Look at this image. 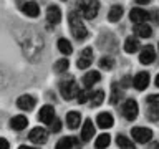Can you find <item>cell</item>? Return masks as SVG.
Masks as SVG:
<instances>
[{
    "label": "cell",
    "mask_w": 159,
    "mask_h": 149,
    "mask_svg": "<svg viewBox=\"0 0 159 149\" xmlns=\"http://www.w3.org/2000/svg\"><path fill=\"white\" fill-rule=\"evenodd\" d=\"M76 8H78L76 13L80 15V17H84V18L91 20L98 15L99 0H78Z\"/></svg>",
    "instance_id": "obj_1"
},
{
    "label": "cell",
    "mask_w": 159,
    "mask_h": 149,
    "mask_svg": "<svg viewBox=\"0 0 159 149\" xmlns=\"http://www.w3.org/2000/svg\"><path fill=\"white\" fill-rule=\"evenodd\" d=\"M68 22H70V28H71L73 37L76 38V40H84V38L88 37V30H86V27L83 25L81 17H80L76 12H71V13H70Z\"/></svg>",
    "instance_id": "obj_2"
},
{
    "label": "cell",
    "mask_w": 159,
    "mask_h": 149,
    "mask_svg": "<svg viewBox=\"0 0 159 149\" xmlns=\"http://www.w3.org/2000/svg\"><path fill=\"white\" fill-rule=\"evenodd\" d=\"M60 93H61V96L65 99H73L78 96L80 93V88L75 79H65V81H61V84H60Z\"/></svg>",
    "instance_id": "obj_3"
},
{
    "label": "cell",
    "mask_w": 159,
    "mask_h": 149,
    "mask_svg": "<svg viewBox=\"0 0 159 149\" xmlns=\"http://www.w3.org/2000/svg\"><path fill=\"white\" fill-rule=\"evenodd\" d=\"M123 116L128 119V121H134L139 113V108H138V103L136 99H126V103L123 104Z\"/></svg>",
    "instance_id": "obj_4"
},
{
    "label": "cell",
    "mask_w": 159,
    "mask_h": 149,
    "mask_svg": "<svg viewBox=\"0 0 159 149\" xmlns=\"http://www.w3.org/2000/svg\"><path fill=\"white\" fill-rule=\"evenodd\" d=\"M131 134L134 138L136 142H149L152 138V131L148 128H143V126H138V128H133L131 129Z\"/></svg>",
    "instance_id": "obj_5"
},
{
    "label": "cell",
    "mask_w": 159,
    "mask_h": 149,
    "mask_svg": "<svg viewBox=\"0 0 159 149\" xmlns=\"http://www.w3.org/2000/svg\"><path fill=\"white\" fill-rule=\"evenodd\" d=\"M154 60H156V50H154V47H151V45L143 47L141 53H139V61L143 65H149V63H152Z\"/></svg>",
    "instance_id": "obj_6"
},
{
    "label": "cell",
    "mask_w": 159,
    "mask_h": 149,
    "mask_svg": "<svg viewBox=\"0 0 159 149\" xmlns=\"http://www.w3.org/2000/svg\"><path fill=\"white\" fill-rule=\"evenodd\" d=\"M91 63H93V50L91 48H84L81 55H80V58H78V68L80 70H86L88 66H91Z\"/></svg>",
    "instance_id": "obj_7"
},
{
    "label": "cell",
    "mask_w": 159,
    "mask_h": 149,
    "mask_svg": "<svg viewBox=\"0 0 159 149\" xmlns=\"http://www.w3.org/2000/svg\"><path fill=\"white\" fill-rule=\"evenodd\" d=\"M28 138L33 144H43V142H47V139H48V133L45 131L43 128H33L32 131H30Z\"/></svg>",
    "instance_id": "obj_8"
},
{
    "label": "cell",
    "mask_w": 159,
    "mask_h": 149,
    "mask_svg": "<svg viewBox=\"0 0 159 149\" xmlns=\"http://www.w3.org/2000/svg\"><path fill=\"white\" fill-rule=\"evenodd\" d=\"M133 84H134V88H136V89H139V91L146 89L148 84H149V73H148V71L138 73L136 76L133 78Z\"/></svg>",
    "instance_id": "obj_9"
},
{
    "label": "cell",
    "mask_w": 159,
    "mask_h": 149,
    "mask_svg": "<svg viewBox=\"0 0 159 149\" xmlns=\"http://www.w3.org/2000/svg\"><path fill=\"white\" fill-rule=\"evenodd\" d=\"M35 103H37V99L30 96V94H23V96H20L17 99V106L20 109H23V111H32L35 108Z\"/></svg>",
    "instance_id": "obj_10"
},
{
    "label": "cell",
    "mask_w": 159,
    "mask_h": 149,
    "mask_svg": "<svg viewBox=\"0 0 159 149\" xmlns=\"http://www.w3.org/2000/svg\"><path fill=\"white\" fill-rule=\"evenodd\" d=\"M38 119L45 124H50L55 119V108L50 106V104H47V106H43L42 109H40L38 113Z\"/></svg>",
    "instance_id": "obj_11"
},
{
    "label": "cell",
    "mask_w": 159,
    "mask_h": 149,
    "mask_svg": "<svg viewBox=\"0 0 159 149\" xmlns=\"http://www.w3.org/2000/svg\"><path fill=\"white\" fill-rule=\"evenodd\" d=\"M22 12L27 15V17H32V18H37L38 13H40V7L37 2H33V0H28V2H25L22 5Z\"/></svg>",
    "instance_id": "obj_12"
},
{
    "label": "cell",
    "mask_w": 159,
    "mask_h": 149,
    "mask_svg": "<svg viewBox=\"0 0 159 149\" xmlns=\"http://www.w3.org/2000/svg\"><path fill=\"white\" fill-rule=\"evenodd\" d=\"M129 18H131V22L134 23H146V20L149 18V12H146V10L143 8H133L131 13H129Z\"/></svg>",
    "instance_id": "obj_13"
},
{
    "label": "cell",
    "mask_w": 159,
    "mask_h": 149,
    "mask_svg": "<svg viewBox=\"0 0 159 149\" xmlns=\"http://www.w3.org/2000/svg\"><path fill=\"white\" fill-rule=\"evenodd\" d=\"M47 20H48V23H52V25L60 23V20H61V10H60L57 5H50L48 10H47Z\"/></svg>",
    "instance_id": "obj_14"
},
{
    "label": "cell",
    "mask_w": 159,
    "mask_h": 149,
    "mask_svg": "<svg viewBox=\"0 0 159 149\" xmlns=\"http://www.w3.org/2000/svg\"><path fill=\"white\" fill-rule=\"evenodd\" d=\"M10 126H12V129H15V131H22V129H25L28 126V119L25 118L23 114H18V116H13L10 119Z\"/></svg>",
    "instance_id": "obj_15"
},
{
    "label": "cell",
    "mask_w": 159,
    "mask_h": 149,
    "mask_svg": "<svg viewBox=\"0 0 159 149\" xmlns=\"http://www.w3.org/2000/svg\"><path fill=\"white\" fill-rule=\"evenodd\" d=\"M75 147H78V139L73 136H66V138L60 139L55 149H75Z\"/></svg>",
    "instance_id": "obj_16"
},
{
    "label": "cell",
    "mask_w": 159,
    "mask_h": 149,
    "mask_svg": "<svg viewBox=\"0 0 159 149\" xmlns=\"http://www.w3.org/2000/svg\"><path fill=\"white\" fill-rule=\"evenodd\" d=\"M96 119H98V126L101 129H108L114 124V119H113L111 113H101V114H98Z\"/></svg>",
    "instance_id": "obj_17"
},
{
    "label": "cell",
    "mask_w": 159,
    "mask_h": 149,
    "mask_svg": "<svg viewBox=\"0 0 159 149\" xmlns=\"http://www.w3.org/2000/svg\"><path fill=\"white\" fill-rule=\"evenodd\" d=\"M99 79H101V74H99V71H88L86 74H84V78H83V86L84 88H91L94 83H98Z\"/></svg>",
    "instance_id": "obj_18"
},
{
    "label": "cell",
    "mask_w": 159,
    "mask_h": 149,
    "mask_svg": "<svg viewBox=\"0 0 159 149\" xmlns=\"http://www.w3.org/2000/svg\"><path fill=\"white\" fill-rule=\"evenodd\" d=\"M94 136V126L91 123V119H86L83 123V129H81V139L83 141H89Z\"/></svg>",
    "instance_id": "obj_19"
},
{
    "label": "cell",
    "mask_w": 159,
    "mask_h": 149,
    "mask_svg": "<svg viewBox=\"0 0 159 149\" xmlns=\"http://www.w3.org/2000/svg\"><path fill=\"white\" fill-rule=\"evenodd\" d=\"M80 123H81V116H80L78 111H70L66 114V126L70 129H76L80 126Z\"/></svg>",
    "instance_id": "obj_20"
},
{
    "label": "cell",
    "mask_w": 159,
    "mask_h": 149,
    "mask_svg": "<svg viewBox=\"0 0 159 149\" xmlns=\"http://www.w3.org/2000/svg\"><path fill=\"white\" fill-rule=\"evenodd\" d=\"M134 33L141 38H149L152 35V28L149 27L148 23H138L136 27H134Z\"/></svg>",
    "instance_id": "obj_21"
},
{
    "label": "cell",
    "mask_w": 159,
    "mask_h": 149,
    "mask_svg": "<svg viewBox=\"0 0 159 149\" xmlns=\"http://www.w3.org/2000/svg\"><path fill=\"white\" fill-rule=\"evenodd\" d=\"M121 17H123V7L121 5H114V7L109 8V13H108L109 22H118Z\"/></svg>",
    "instance_id": "obj_22"
},
{
    "label": "cell",
    "mask_w": 159,
    "mask_h": 149,
    "mask_svg": "<svg viewBox=\"0 0 159 149\" xmlns=\"http://www.w3.org/2000/svg\"><path fill=\"white\" fill-rule=\"evenodd\" d=\"M139 48V42L134 37H128L126 42H124V50L126 53H136V50Z\"/></svg>",
    "instance_id": "obj_23"
},
{
    "label": "cell",
    "mask_w": 159,
    "mask_h": 149,
    "mask_svg": "<svg viewBox=\"0 0 159 149\" xmlns=\"http://www.w3.org/2000/svg\"><path fill=\"white\" fill-rule=\"evenodd\" d=\"M109 142H111V138H109V134L103 133L99 134V136L96 138V142H94V146H96V149H104L109 146Z\"/></svg>",
    "instance_id": "obj_24"
},
{
    "label": "cell",
    "mask_w": 159,
    "mask_h": 149,
    "mask_svg": "<svg viewBox=\"0 0 159 149\" xmlns=\"http://www.w3.org/2000/svg\"><path fill=\"white\" fill-rule=\"evenodd\" d=\"M116 142H118L119 149H136L134 142H133V141H129L126 136H123V134H119V136L116 138Z\"/></svg>",
    "instance_id": "obj_25"
},
{
    "label": "cell",
    "mask_w": 159,
    "mask_h": 149,
    "mask_svg": "<svg viewBox=\"0 0 159 149\" xmlns=\"http://www.w3.org/2000/svg\"><path fill=\"white\" fill-rule=\"evenodd\" d=\"M58 50H60L63 55H71L73 47H71V43H70V40L60 38V40H58Z\"/></svg>",
    "instance_id": "obj_26"
},
{
    "label": "cell",
    "mask_w": 159,
    "mask_h": 149,
    "mask_svg": "<svg viewBox=\"0 0 159 149\" xmlns=\"http://www.w3.org/2000/svg\"><path fill=\"white\" fill-rule=\"evenodd\" d=\"M89 99H91V106H99L104 99V91H101V89L99 91H91Z\"/></svg>",
    "instance_id": "obj_27"
},
{
    "label": "cell",
    "mask_w": 159,
    "mask_h": 149,
    "mask_svg": "<svg viewBox=\"0 0 159 149\" xmlns=\"http://www.w3.org/2000/svg\"><path fill=\"white\" fill-rule=\"evenodd\" d=\"M148 118L151 119V121H157L159 119V106H156V104H149L148 106Z\"/></svg>",
    "instance_id": "obj_28"
},
{
    "label": "cell",
    "mask_w": 159,
    "mask_h": 149,
    "mask_svg": "<svg viewBox=\"0 0 159 149\" xmlns=\"http://www.w3.org/2000/svg\"><path fill=\"white\" fill-rule=\"evenodd\" d=\"M70 66V63H68V60L66 58H63V60H58L57 63H55V71H58V73H63V71H66Z\"/></svg>",
    "instance_id": "obj_29"
},
{
    "label": "cell",
    "mask_w": 159,
    "mask_h": 149,
    "mask_svg": "<svg viewBox=\"0 0 159 149\" xmlns=\"http://www.w3.org/2000/svg\"><path fill=\"white\" fill-rule=\"evenodd\" d=\"M121 89H119V86L116 83H113V94H111V98H109V101H111L113 104H116L119 101V98H121Z\"/></svg>",
    "instance_id": "obj_30"
},
{
    "label": "cell",
    "mask_w": 159,
    "mask_h": 149,
    "mask_svg": "<svg viewBox=\"0 0 159 149\" xmlns=\"http://www.w3.org/2000/svg\"><path fill=\"white\" fill-rule=\"evenodd\" d=\"M99 66H101L103 70H111L114 66V60L111 56H104L99 60Z\"/></svg>",
    "instance_id": "obj_31"
},
{
    "label": "cell",
    "mask_w": 159,
    "mask_h": 149,
    "mask_svg": "<svg viewBox=\"0 0 159 149\" xmlns=\"http://www.w3.org/2000/svg\"><path fill=\"white\" fill-rule=\"evenodd\" d=\"M89 96H91V91H81V89H80V93H78V103L80 104H83V103H86L88 99H89Z\"/></svg>",
    "instance_id": "obj_32"
},
{
    "label": "cell",
    "mask_w": 159,
    "mask_h": 149,
    "mask_svg": "<svg viewBox=\"0 0 159 149\" xmlns=\"http://www.w3.org/2000/svg\"><path fill=\"white\" fill-rule=\"evenodd\" d=\"M50 126H52V133H60L61 131V121H60L58 118H55L52 123H50Z\"/></svg>",
    "instance_id": "obj_33"
},
{
    "label": "cell",
    "mask_w": 159,
    "mask_h": 149,
    "mask_svg": "<svg viewBox=\"0 0 159 149\" xmlns=\"http://www.w3.org/2000/svg\"><path fill=\"white\" fill-rule=\"evenodd\" d=\"M148 104H156V106H159V94H151V96L146 98Z\"/></svg>",
    "instance_id": "obj_34"
},
{
    "label": "cell",
    "mask_w": 159,
    "mask_h": 149,
    "mask_svg": "<svg viewBox=\"0 0 159 149\" xmlns=\"http://www.w3.org/2000/svg\"><path fill=\"white\" fill-rule=\"evenodd\" d=\"M8 141L5 138H0V149H8Z\"/></svg>",
    "instance_id": "obj_35"
},
{
    "label": "cell",
    "mask_w": 159,
    "mask_h": 149,
    "mask_svg": "<svg viewBox=\"0 0 159 149\" xmlns=\"http://www.w3.org/2000/svg\"><path fill=\"white\" fill-rule=\"evenodd\" d=\"M131 76H126V78H124V81H121V84H123V86L124 88H128V86H131V84H133V81H131Z\"/></svg>",
    "instance_id": "obj_36"
},
{
    "label": "cell",
    "mask_w": 159,
    "mask_h": 149,
    "mask_svg": "<svg viewBox=\"0 0 159 149\" xmlns=\"http://www.w3.org/2000/svg\"><path fill=\"white\" fill-rule=\"evenodd\" d=\"M149 147H151V149H159V142H156V141H154V142H151V144H149Z\"/></svg>",
    "instance_id": "obj_37"
},
{
    "label": "cell",
    "mask_w": 159,
    "mask_h": 149,
    "mask_svg": "<svg viewBox=\"0 0 159 149\" xmlns=\"http://www.w3.org/2000/svg\"><path fill=\"white\" fill-rule=\"evenodd\" d=\"M0 86H3V73H2V70H0Z\"/></svg>",
    "instance_id": "obj_38"
},
{
    "label": "cell",
    "mask_w": 159,
    "mask_h": 149,
    "mask_svg": "<svg viewBox=\"0 0 159 149\" xmlns=\"http://www.w3.org/2000/svg\"><path fill=\"white\" fill-rule=\"evenodd\" d=\"M138 3H141V5H144V3H149V0H136Z\"/></svg>",
    "instance_id": "obj_39"
},
{
    "label": "cell",
    "mask_w": 159,
    "mask_h": 149,
    "mask_svg": "<svg viewBox=\"0 0 159 149\" xmlns=\"http://www.w3.org/2000/svg\"><path fill=\"white\" fill-rule=\"evenodd\" d=\"M18 149H35V147H30V146H20Z\"/></svg>",
    "instance_id": "obj_40"
},
{
    "label": "cell",
    "mask_w": 159,
    "mask_h": 149,
    "mask_svg": "<svg viewBox=\"0 0 159 149\" xmlns=\"http://www.w3.org/2000/svg\"><path fill=\"white\" fill-rule=\"evenodd\" d=\"M156 86L159 88V74H157V76H156Z\"/></svg>",
    "instance_id": "obj_41"
},
{
    "label": "cell",
    "mask_w": 159,
    "mask_h": 149,
    "mask_svg": "<svg viewBox=\"0 0 159 149\" xmlns=\"http://www.w3.org/2000/svg\"><path fill=\"white\" fill-rule=\"evenodd\" d=\"M75 149H80V147H75Z\"/></svg>",
    "instance_id": "obj_42"
}]
</instances>
